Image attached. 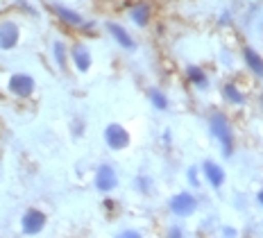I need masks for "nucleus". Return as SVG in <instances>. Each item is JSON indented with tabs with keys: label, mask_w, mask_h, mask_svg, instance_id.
Instances as JSON below:
<instances>
[{
	"label": "nucleus",
	"mask_w": 263,
	"mask_h": 238,
	"mask_svg": "<svg viewBox=\"0 0 263 238\" xmlns=\"http://www.w3.org/2000/svg\"><path fill=\"white\" fill-rule=\"evenodd\" d=\"M129 132L125 130L120 123H109L105 127V143H107V148L109 150H125V148L129 145Z\"/></svg>",
	"instance_id": "obj_4"
},
{
	"label": "nucleus",
	"mask_w": 263,
	"mask_h": 238,
	"mask_svg": "<svg viewBox=\"0 0 263 238\" xmlns=\"http://www.w3.org/2000/svg\"><path fill=\"white\" fill-rule=\"evenodd\" d=\"M50 9H52V14L57 16L62 23L66 25H70V27H82V23H84V16H82L78 9H73V7H68V5H62V3H52L50 5Z\"/></svg>",
	"instance_id": "obj_9"
},
{
	"label": "nucleus",
	"mask_w": 263,
	"mask_h": 238,
	"mask_svg": "<svg viewBox=\"0 0 263 238\" xmlns=\"http://www.w3.org/2000/svg\"><path fill=\"white\" fill-rule=\"evenodd\" d=\"M168 238H184V234H182V229H179V227H171Z\"/></svg>",
	"instance_id": "obj_21"
},
{
	"label": "nucleus",
	"mask_w": 263,
	"mask_h": 238,
	"mask_svg": "<svg viewBox=\"0 0 263 238\" xmlns=\"http://www.w3.org/2000/svg\"><path fill=\"white\" fill-rule=\"evenodd\" d=\"M7 88H9V93H12V96L25 100V98H32V93H34L36 80L30 73H14L7 80Z\"/></svg>",
	"instance_id": "obj_2"
},
{
	"label": "nucleus",
	"mask_w": 263,
	"mask_h": 238,
	"mask_svg": "<svg viewBox=\"0 0 263 238\" xmlns=\"http://www.w3.org/2000/svg\"><path fill=\"white\" fill-rule=\"evenodd\" d=\"M186 77H189V82L193 86H197V88H206V86H209V77H206L204 70H202L200 66H195V64L186 66Z\"/></svg>",
	"instance_id": "obj_14"
},
{
	"label": "nucleus",
	"mask_w": 263,
	"mask_h": 238,
	"mask_svg": "<svg viewBox=\"0 0 263 238\" xmlns=\"http://www.w3.org/2000/svg\"><path fill=\"white\" fill-rule=\"evenodd\" d=\"M129 19H132V23H134V25L147 27V23H150V19H152V7H150L147 3H136V5H132Z\"/></svg>",
	"instance_id": "obj_11"
},
{
	"label": "nucleus",
	"mask_w": 263,
	"mask_h": 238,
	"mask_svg": "<svg viewBox=\"0 0 263 238\" xmlns=\"http://www.w3.org/2000/svg\"><path fill=\"white\" fill-rule=\"evenodd\" d=\"M107 27V32L111 34V39L116 41V46H120L123 50H136V41H134V36L127 32V27H123L120 23H114V21H109V23L105 25Z\"/></svg>",
	"instance_id": "obj_8"
},
{
	"label": "nucleus",
	"mask_w": 263,
	"mask_h": 238,
	"mask_svg": "<svg viewBox=\"0 0 263 238\" xmlns=\"http://www.w3.org/2000/svg\"><path fill=\"white\" fill-rule=\"evenodd\" d=\"M195 209H197V200L191 193H177V195L171 197V211L175 215L186 218V215H193Z\"/></svg>",
	"instance_id": "obj_7"
},
{
	"label": "nucleus",
	"mask_w": 263,
	"mask_h": 238,
	"mask_svg": "<svg viewBox=\"0 0 263 238\" xmlns=\"http://www.w3.org/2000/svg\"><path fill=\"white\" fill-rule=\"evenodd\" d=\"M261 107H263V93H261Z\"/></svg>",
	"instance_id": "obj_23"
},
{
	"label": "nucleus",
	"mask_w": 263,
	"mask_h": 238,
	"mask_svg": "<svg viewBox=\"0 0 263 238\" xmlns=\"http://www.w3.org/2000/svg\"><path fill=\"white\" fill-rule=\"evenodd\" d=\"M46 223H48V218L43 211H39V209H27L23 213V218H21V229L27 236H36L39 231H43Z\"/></svg>",
	"instance_id": "obj_6"
},
{
	"label": "nucleus",
	"mask_w": 263,
	"mask_h": 238,
	"mask_svg": "<svg viewBox=\"0 0 263 238\" xmlns=\"http://www.w3.org/2000/svg\"><path fill=\"white\" fill-rule=\"evenodd\" d=\"M21 43V25L12 19L0 21V50L9 52Z\"/></svg>",
	"instance_id": "obj_3"
},
{
	"label": "nucleus",
	"mask_w": 263,
	"mask_h": 238,
	"mask_svg": "<svg viewBox=\"0 0 263 238\" xmlns=\"http://www.w3.org/2000/svg\"><path fill=\"white\" fill-rule=\"evenodd\" d=\"M189 181H191V186H200V181H197V168H189Z\"/></svg>",
	"instance_id": "obj_19"
},
{
	"label": "nucleus",
	"mask_w": 263,
	"mask_h": 238,
	"mask_svg": "<svg viewBox=\"0 0 263 238\" xmlns=\"http://www.w3.org/2000/svg\"><path fill=\"white\" fill-rule=\"evenodd\" d=\"M222 96H224V100H229L234 104H243L245 102V93L240 91L236 84H232V82H227V84L222 86Z\"/></svg>",
	"instance_id": "obj_17"
},
{
	"label": "nucleus",
	"mask_w": 263,
	"mask_h": 238,
	"mask_svg": "<svg viewBox=\"0 0 263 238\" xmlns=\"http://www.w3.org/2000/svg\"><path fill=\"white\" fill-rule=\"evenodd\" d=\"M68 59L73 62V66H75V70L78 73H89L91 70V66H93V54H91V50H89V46L86 43H75L73 48L68 50Z\"/></svg>",
	"instance_id": "obj_5"
},
{
	"label": "nucleus",
	"mask_w": 263,
	"mask_h": 238,
	"mask_svg": "<svg viewBox=\"0 0 263 238\" xmlns=\"http://www.w3.org/2000/svg\"><path fill=\"white\" fill-rule=\"evenodd\" d=\"M202 170H204L206 179L211 181V186H216V188H220V186H222V181H224V170H222L218 163H213V161H204V166H202Z\"/></svg>",
	"instance_id": "obj_13"
},
{
	"label": "nucleus",
	"mask_w": 263,
	"mask_h": 238,
	"mask_svg": "<svg viewBox=\"0 0 263 238\" xmlns=\"http://www.w3.org/2000/svg\"><path fill=\"white\" fill-rule=\"evenodd\" d=\"M243 59H245V64H248V68L252 70V73L263 77V57L254 50V48H252V46H245V48H243Z\"/></svg>",
	"instance_id": "obj_12"
},
{
	"label": "nucleus",
	"mask_w": 263,
	"mask_h": 238,
	"mask_svg": "<svg viewBox=\"0 0 263 238\" xmlns=\"http://www.w3.org/2000/svg\"><path fill=\"white\" fill-rule=\"evenodd\" d=\"M147 98H150L152 107L159 109V112H166V109L171 107V102H168V96L161 91V88H157V86L147 88Z\"/></svg>",
	"instance_id": "obj_15"
},
{
	"label": "nucleus",
	"mask_w": 263,
	"mask_h": 238,
	"mask_svg": "<svg viewBox=\"0 0 263 238\" xmlns=\"http://www.w3.org/2000/svg\"><path fill=\"white\" fill-rule=\"evenodd\" d=\"M209 130L211 134L222 143V152L224 157H232V150H234V136H232V125H229L227 116L224 114H213L209 118Z\"/></svg>",
	"instance_id": "obj_1"
},
{
	"label": "nucleus",
	"mask_w": 263,
	"mask_h": 238,
	"mask_svg": "<svg viewBox=\"0 0 263 238\" xmlns=\"http://www.w3.org/2000/svg\"><path fill=\"white\" fill-rule=\"evenodd\" d=\"M52 57H54V64H57L59 70H66L68 66V48H66L64 41H54L52 43Z\"/></svg>",
	"instance_id": "obj_16"
},
{
	"label": "nucleus",
	"mask_w": 263,
	"mask_h": 238,
	"mask_svg": "<svg viewBox=\"0 0 263 238\" xmlns=\"http://www.w3.org/2000/svg\"><path fill=\"white\" fill-rule=\"evenodd\" d=\"M116 238H141V234L134 229H127V231H123V234H118Z\"/></svg>",
	"instance_id": "obj_20"
},
{
	"label": "nucleus",
	"mask_w": 263,
	"mask_h": 238,
	"mask_svg": "<svg viewBox=\"0 0 263 238\" xmlns=\"http://www.w3.org/2000/svg\"><path fill=\"white\" fill-rule=\"evenodd\" d=\"M136 184L141 186V193H150V179H147V177H139Z\"/></svg>",
	"instance_id": "obj_18"
},
{
	"label": "nucleus",
	"mask_w": 263,
	"mask_h": 238,
	"mask_svg": "<svg viewBox=\"0 0 263 238\" xmlns=\"http://www.w3.org/2000/svg\"><path fill=\"white\" fill-rule=\"evenodd\" d=\"M118 186V177H116V170L111 168L109 163H102L96 173V188L100 193H109Z\"/></svg>",
	"instance_id": "obj_10"
},
{
	"label": "nucleus",
	"mask_w": 263,
	"mask_h": 238,
	"mask_svg": "<svg viewBox=\"0 0 263 238\" xmlns=\"http://www.w3.org/2000/svg\"><path fill=\"white\" fill-rule=\"evenodd\" d=\"M256 197H259V202L263 204V191H259V195H256Z\"/></svg>",
	"instance_id": "obj_22"
}]
</instances>
